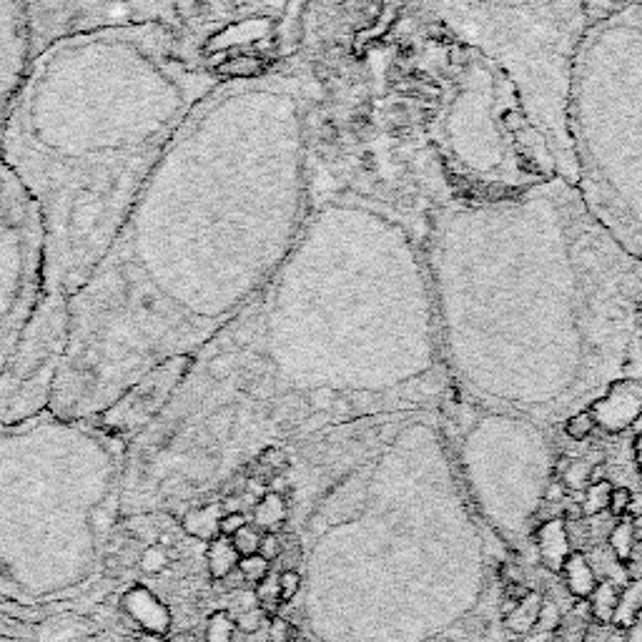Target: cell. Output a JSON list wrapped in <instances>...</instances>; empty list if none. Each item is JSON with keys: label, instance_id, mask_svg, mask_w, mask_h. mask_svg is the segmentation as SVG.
Here are the masks:
<instances>
[{"label": "cell", "instance_id": "cell-1", "mask_svg": "<svg viewBox=\"0 0 642 642\" xmlns=\"http://www.w3.org/2000/svg\"><path fill=\"white\" fill-rule=\"evenodd\" d=\"M316 106L319 83L296 61L196 106L68 304L53 414L98 419L153 372L189 364L264 289L309 214Z\"/></svg>", "mask_w": 642, "mask_h": 642}, {"label": "cell", "instance_id": "cell-2", "mask_svg": "<svg viewBox=\"0 0 642 642\" xmlns=\"http://www.w3.org/2000/svg\"><path fill=\"white\" fill-rule=\"evenodd\" d=\"M427 214L314 184L294 246L264 289L189 362L148 424L174 442L296 434L414 412L452 392L424 254Z\"/></svg>", "mask_w": 642, "mask_h": 642}, {"label": "cell", "instance_id": "cell-3", "mask_svg": "<svg viewBox=\"0 0 642 642\" xmlns=\"http://www.w3.org/2000/svg\"><path fill=\"white\" fill-rule=\"evenodd\" d=\"M424 254L449 379L479 402L550 412L642 367V261L572 181L439 201Z\"/></svg>", "mask_w": 642, "mask_h": 642}, {"label": "cell", "instance_id": "cell-4", "mask_svg": "<svg viewBox=\"0 0 642 642\" xmlns=\"http://www.w3.org/2000/svg\"><path fill=\"white\" fill-rule=\"evenodd\" d=\"M221 83L158 28L78 33L36 53L0 131V161L41 221L33 321L71 327V299L176 133Z\"/></svg>", "mask_w": 642, "mask_h": 642}, {"label": "cell", "instance_id": "cell-5", "mask_svg": "<svg viewBox=\"0 0 642 642\" xmlns=\"http://www.w3.org/2000/svg\"><path fill=\"white\" fill-rule=\"evenodd\" d=\"M575 186L642 261V8L587 23L567 93Z\"/></svg>", "mask_w": 642, "mask_h": 642}, {"label": "cell", "instance_id": "cell-6", "mask_svg": "<svg viewBox=\"0 0 642 642\" xmlns=\"http://www.w3.org/2000/svg\"><path fill=\"white\" fill-rule=\"evenodd\" d=\"M427 138L439 201L507 196L562 176L515 81L462 41L439 81Z\"/></svg>", "mask_w": 642, "mask_h": 642}, {"label": "cell", "instance_id": "cell-7", "mask_svg": "<svg viewBox=\"0 0 642 642\" xmlns=\"http://www.w3.org/2000/svg\"><path fill=\"white\" fill-rule=\"evenodd\" d=\"M36 53L58 38L113 28H158L221 81L279 66L284 0H23Z\"/></svg>", "mask_w": 642, "mask_h": 642}, {"label": "cell", "instance_id": "cell-8", "mask_svg": "<svg viewBox=\"0 0 642 642\" xmlns=\"http://www.w3.org/2000/svg\"><path fill=\"white\" fill-rule=\"evenodd\" d=\"M452 36L485 53L515 81L560 174L575 184L567 93L577 43L587 28L585 0H434Z\"/></svg>", "mask_w": 642, "mask_h": 642}, {"label": "cell", "instance_id": "cell-9", "mask_svg": "<svg viewBox=\"0 0 642 642\" xmlns=\"http://www.w3.org/2000/svg\"><path fill=\"white\" fill-rule=\"evenodd\" d=\"M41 221L0 161V374L6 372L41 294Z\"/></svg>", "mask_w": 642, "mask_h": 642}, {"label": "cell", "instance_id": "cell-10", "mask_svg": "<svg viewBox=\"0 0 642 642\" xmlns=\"http://www.w3.org/2000/svg\"><path fill=\"white\" fill-rule=\"evenodd\" d=\"M36 58L31 21L23 0H0V131Z\"/></svg>", "mask_w": 642, "mask_h": 642}, {"label": "cell", "instance_id": "cell-11", "mask_svg": "<svg viewBox=\"0 0 642 642\" xmlns=\"http://www.w3.org/2000/svg\"><path fill=\"white\" fill-rule=\"evenodd\" d=\"M121 607L146 635L164 637L171 630V610L148 587L133 585L123 592Z\"/></svg>", "mask_w": 642, "mask_h": 642}, {"label": "cell", "instance_id": "cell-12", "mask_svg": "<svg viewBox=\"0 0 642 642\" xmlns=\"http://www.w3.org/2000/svg\"><path fill=\"white\" fill-rule=\"evenodd\" d=\"M560 575L562 580H565V587L570 590V595L577 597V600H587V597L592 595V590L597 587V582H600L597 580V572L595 567H592L590 557L582 550L567 552V557L562 560Z\"/></svg>", "mask_w": 642, "mask_h": 642}, {"label": "cell", "instance_id": "cell-13", "mask_svg": "<svg viewBox=\"0 0 642 642\" xmlns=\"http://www.w3.org/2000/svg\"><path fill=\"white\" fill-rule=\"evenodd\" d=\"M224 515L221 502H209L204 507H194L181 520V530L189 537H196L201 542H211L219 537V520Z\"/></svg>", "mask_w": 642, "mask_h": 642}, {"label": "cell", "instance_id": "cell-14", "mask_svg": "<svg viewBox=\"0 0 642 642\" xmlns=\"http://www.w3.org/2000/svg\"><path fill=\"white\" fill-rule=\"evenodd\" d=\"M620 592H622L620 582H615V580L597 582V587L592 590V595L587 597V600H590V620L595 622V625H600V627L612 625L617 605H620Z\"/></svg>", "mask_w": 642, "mask_h": 642}, {"label": "cell", "instance_id": "cell-15", "mask_svg": "<svg viewBox=\"0 0 642 642\" xmlns=\"http://www.w3.org/2000/svg\"><path fill=\"white\" fill-rule=\"evenodd\" d=\"M241 555L236 552L231 537H216V540L209 542V550H206V567H209L211 580H226L231 572H236V565H239Z\"/></svg>", "mask_w": 642, "mask_h": 642}, {"label": "cell", "instance_id": "cell-16", "mask_svg": "<svg viewBox=\"0 0 642 642\" xmlns=\"http://www.w3.org/2000/svg\"><path fill=\"white\" fill-rule=\"evenodd\" d=\"M289 515V500H284L276 492H266L254 505V527L261 532H279Z\"/></svg>", "mask_w": 642, "mask_h": 642}, {"label": "cell", "instance_id": "cell-17", "mask_svg": "<svg viewBox=\"0 0 642 642\" xmlns=\"http://www.w3.org/2000/svg\"><path fill=\"white\" fill-rule=\"evenodd\" d=\"M542 595L540 592H530L527 597H522L515 607L505 615V625L512 635H530L537 627V617L542 610Z\"/></svg>", "mask_w": 642, "mask_h": 642}, {"label": "cell", "instance_id": "cell-18", "mask_svg": "<svg viewBox=\"0 0 642 642\" xmlns=\"http://www.w3.org/2000/svg\"><path fill=\"white\" fill-rule=\"evenodd\" d=\"M597 464L592 459L585 457H560L557 459V474L560 482L565 485L567 492H580L585 490L592 482V472Z\"/></svg>", "mask_w": 642, "mask_h": 642}, {"label": "cell", "instance_id": "cell-19", "mask_svg": "<svg viewBox=\"0 0 642 642\" xmlns=\"http://www.w3.org/2000/svg\"><path fill=\"white\" fill-rule=\"evenodd\" d=\"M640 612H642V580H635L632 585H627L625 590L620 592V605H617L612 625H615L617 630H625V627H630L632 622L640 617Z\"/></svg>", "mask_w": 642, "mask_h": 642}, {"label": "cell", "instance_id": "cell-20", "mask_svg": "<svg viewBox=\"0 0 642 642\" xmlns=\"http://www.w3.org/2000/svg\"><path fill=\"white\" fill-rule=\"evenodd\" d=\"M607 545H610V552L615 555L617 562L622 565H630L632 547H635V522L632 520H620L607 535Z\"/></svg>", "mask_w": 642, "mask_h": 642}, {"label": "cell", "instance_id": "cell-21", "mask_svg": "<svg viewBox=\"0 0 642 642\" xmlns=\"http://www.w3.org/2000/svg\"><path fill=\"white\" fill-rule=\"evenodd\" d=\"M610 495H612V482L610 479H595V482H590V485L582 490V512H585V520L587 517H597L602 515V512H607V507H610Z\"/></svg>", "mask_w": 642, "mask_h": 642}, {"label": "cell", "instance_id": "cell-22", "mask_svg": "<svg viewBox=\"0 0 642 642\" xmlns=\"http://www.w3.org/2000/svg\"><path fill=\"white\" fill-rule=\"evenodd\" d=\"M206 642H234L236 635V622L231 617L229 610H216L211 612L206 620Z\"/></svg>", "mask_w": 642, "mask_h": 642}, {"label": "cell", "instance_id": "cell-23", "mask_svg": "<svg viewBox=\"0 0 642 642\" xmlns=\"http://www.w3.org/2000/svg\"><path fill=\"white\" fill-rule=\"evenodd\" d=\"M169 565V552H166L164 545H158V542H151L148 547H143V552L138 555V570L143 575H161V572L169 570Z\"/></svg>", "mask_w": 642, "mask_h": 642}, {"label": "cell", "instance_id": "cell-24", "mask_svg": "<svg viewBox=\"0 0 642 642\" xmlns=\"http://www.w3.org/2000/svg\"><path fill=\"white\" fill-rule=\"evenodd\" d=\"M625 8H642V0H585V18L587 23H595Z\"/></svg>", "mask_w": 642, "mask_h": 642}, {"label": "cell", "instance_id": "cell-25", "mask_svg": "<svg viewBox=\"0 0 642 642\" xmlns=\"http://www.w3.org/2000/svg\"><path fill=\"white\" fill-rule=\"evenodd\" d=\"M236 572H239L241 580L249 582V585H259V582L271 572V562H266L261 555L241 557L239 565H236Z\"/></svg>", "mask_w": 642, "mask_h": 642}, {"label": "cell", "instance_id": "cell-26", "mask_svg": "<svg viewBox=\"0 0 642 642\" xmlns=\"http://www.w3.org/2000/svg\"><path fill=\"white\" fill-rule=\"evenodd\" d=\"M261 535H264V532H261L259 527H254L246 522V525L241 527L234 537H231V542H234L236 552H239L241 557H249V555H256V552H259Z\"/></svg>", "mask_w": 642, "mask_h": 642}, {"label": "cell", "instance_id": "cell-27", "mask_svg": "<svg viewBox=\"0 0 642 642\" xmlns=\"http://www.w3.org/2000/svg\"><path fill=\"white\" fill-rule=\"evenodd\" d=\"M595 424L597 422H595V417H592V412L590 409H585V412H577L567 419L565 432H567V437L575 439V442H585V439L595 432Z\"/></svg>", "mask_w": 642, "mask_h": 642}, {"label": "cell", "instance_id": "cell-28", "mask_svg": "<svg viewBox=\"0 0 642 642\" xmlns=\"http://www.w3.org/2000/svg\"><path fill=\"white\" fill-rule=\"evenodd\" d=\"M234 622H236V630L244 632V635H256L261 627L269 625V615L256 605L251 607V610H241L239 615L234 617Z\"/></svg>", "mask_w": 642, "mask_h": 642}, {"label": "cell", "instance_id": "cell-29", "mask_svg": "<svg viewBox=\"0 0 642 642\" xmlns=\"http://www.w3.org/2000/svg\"><path fill=\"white\" fill-rule=\"evenodd\" d=\"M562 625V612L560 607L555 605V602H542V610H540V617H537V632H545V635H552V632H557V627Z\"/></svg>", "mask_w": 642, "mask_h": 642}, {"label": "cell", "instance_id": "cell-30", "mask_svg": "<svg viewBox=\"0 0 642 642\" xmlns=\"http://www.w3.org/2000/svg\"><path fill=\"white\" fill-rule=\"evenodd\" d=\"M256 555H261L266 562H271V565H274V562L284 555V542H281L279 532H264V535H261V545H259V552H256Z\"/></svg>", "mask_w": 642, "mask_h": 642}, {"label": "cell", "instance_id": "cell-31", "mask_svg": "<svg viewBox=\"0 0 642 642\" xmlns=\"http://www.w3.org/2000/svg\"><path fill=\"white\" fill-rule=\"evenodd\" d=\"M301 590V575L296 570H284L279 572V597H281V605H286V602L294 600L296 595H299Z\"/></svg>", "mask_w": 642, "mask_h": 642}, {"label": "cell", "instance_id": "cell-32", "mask_svg": "<svg viewBox=\"0 0 642 642\" xmlns=\"http://www.w3.org/2000/svg\"><path fill=\"white\" fill-rule=\"evenodd\" d=\"M630 500H632L630 487H612L610 507H607L610 517H615V520H622V517L627 515V507H630Z\"/></svg>", "mask_w": 642, "mask_h": 642}, {"label": "cell", "instance_id": "cell-33", "mask_svg": "<svg viewBox=\"0 0 642 642\" xmlns=\"http://www.w3.org/2000/svg\"><path fill=\"white\" fill-rule=\"evenodd\" d=\"M296 630L289 620H284L281 615L271 617L269 620V642H296Z\"/></svg>", "mask_w": 642, "mask_h": 642}, {"label": "cell", "instance_id": "cell-34", "mask_svg": "<svg viewBox=\"0 0 642 642\" xmlns=\"http://www.w3.org/2000/svg\"><path fill=\"white\" fill-rule=\"evenodd\" d=\"M246 525L244 512H224L219 520V535L221 537H234L241 527Z\"/></svg>", "mask_w": 642, "mask_h": 642}, {"label": "cell", "instance_id": "cell-35", "mask_svg": "<svg viewBox=\"0 0 642 642\" xmlns=\"http://www.w3.org/2000/svg\"><path fill=\"white\" fill-rule=\"evenodd\" d=\"M530 587L525 585V582H505V597L502 600H510V602H520L522 597L530 595Z\"/></svg>", "mask_w": 642, "mask_h": 642}, {"label": "cell", "instance_id": "cell-36", "mask_svg": "<svg viewBox=\"0 0 642 642\" xmlns=\"http://www.w3.org/2000/svg\"><path fill=\"white\" fill-rule=\"evenodd\" d=\"M562 505H565V510H562L560 520L565 522V525H572V522L585 520V512H582L580 502H562Z\"/></svg>", "mask_w": 642, "mask_h": 642}, {"label": "cell", "instance_id": "cell-37", "mask_svg": "<svg viewBox=\"0 0 642 642\" xmlns=\"http://www.w3.org/2000/svg\"><path fill=\"white\" fill-rule=\"evenodd\" d=\"M567 497V490L562 482H552L550 487H547V495H545V502H565Z\"/></svg>", "mask_w": 642, "mask_h": 642}, {"label": "cell", "instance_id": "cell-38", "mask_svg": "<svg viewBox=\"0 0 642 642\" xmlns=\"http://www.w3.org/2000/svg\"><path fill=\"white\" fill-rule=\"evenodd\" d=\"M622 637H625V642H642V620H635L630 627H625Z\"/></svg>", "mask_w": 642, "mask_h": 642}, {"label": "cell", "instance_id": "cell-39", "mask_svg": "<svg viewBox=\"0 0 642 642\" xmlns=\"http://www.w3.org/2000/svg\"><path fill=\"white\" fill-rule=\"evenodd\" d=\"M627 515L632 517V520H642V495L640 492H632V500H630V507H627Z\"/></svg>", "mask_w": 642, "mask_h": 642}, {"label": "cell", "instance_id": "cell-40", "mask_svg": "<svg viewBox=\"0 0 642 642\" xmlns=\"http://www.w3.org/2000/svg\"><path fill=\"white\" fill-rule=\"evenodd\" d=\"M164 642H199V640H196V637L191 635V632H174V635L166 637Z\"/></svg>", "mask_w": 642, "mask_h": 642}, {"label": "cell", "instance_id": "cell-41", "mask_svg": "<svg viewBox=\"0 0 642 642\" xmlns=\"http://www.w3.org/2000/svg\"><path fill=\"white\" fill-rule=\"evenodd\" d=\"M605 642H625V637H622V630H617V632H612L610 637H607Z\"/></svg>", "mask_w": 642, "mask_h": 642}, {"label": "cell", "instance_id": "cell-42", "mask_svg": "<svg viewBox=\"0 0 642 642\" xmlns=\"http://www.w3.org/2000/svg\"><path fill=\"white\" fill-rule=\"evenodd\" d=\"M637 459H640V469H642V434L640 437H637Z\"/></svg>", "mask_w": 642, "mask_h": 642}, {"label": "cell", "instance_id": "cell-43", "mask_svg": "<svg viewBox=\"0 0 642 642\" xmlns=\"http://www.w3.org/2000/svg\"><path fill=\"white\" fill-rule=\"evenodd\" d=\"M138 642H161V640H158L156 635H146V637H143V640H138Z\"/></svg>", "mask_w": 642, "mask_h": 642}, {"label": "cell", "instance_id": "cell-44", "mask_svg": "<svg viewBox=\"0 0 642 642\" xmlns=\"http://www.w3.org/2000/svg\"><path fill=\"white\" fill-rule=\"evenodd\" d=\"M266 642H269V640H266Z\"/></svg>", "mask_w": 642, "mask_h": 642}]
</instances>
